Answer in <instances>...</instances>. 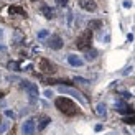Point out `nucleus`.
Listing matches in <instances>:
<instances>
[{"mask_svg": "<svg viewBox=\"0 0 135 135\" xmlns=\"http://www.w3.org/2000/svg\"><path fill=\"white\" fill-rule=\"evenodd\" d=\"M127 40H129V41H133V35H132V33H129V35H127Z\"/></svg>", "mask_w": 135, "mask_h": 135, "instance_id": "29", "label": "nucleus"}, {"mask_svg": "<svg viewBox=\"0 0 135 135\" xmlns=\"http://www.w3.org/2000/svg\"><path fill=\"white\" fill-rule=\"evenodd\" d=\"M74 83H79V84H84V86H87V84H91V81H89V79H84V78H79V76H76V78H74Z\"/></svg>", "mask_w": 135, "mask_h": 135, "instance_id": "18", "label": "nucleus"}, {"mask_svg": "<svg viewBox=\"0 0 135 135\" xmlns=\"http://www.w3.org/2000/svg\"><path fill=\"white\" fill-rule=\"evenodd\" d=\"M55 2H56V3H58L59 7H64V5L68 3V0H55Z\"/></svg>", "mask_w": 135, "mask_h": 135, "instance_id": "26", "label": "nucleus"}, {"mask_svg": "<svg viewBox=\"0 0 135 135\" xmlns=\"http://www.w3.org/2000/svg\"><path fill=\"white\" fill-rule=\"evenodd\" d=\"M15 43L17 45H22V43H25V35L20 30H17L15 31Z\"/></svg>", "mask_w": 135, "mask_h": 135, "instance_id": "16", "label": "nucleus"}, {"mask_svg": "<svg viewBox=\"0 0 135 135\" xmlns=\"http://www.w3.org/2000/svg\"><path fill=\"white\" fill-rule=\"evenodd\" d=\"M2 50H3V46H0V51H2Z\"/></svg>", "mask_w": 135, "mask_h": 135, "instance_id": "33", "label": "nucleus"}, {"mask_svg": "<svg viewBox=\"0 0 135 135\" xmlns=\"http://www.w3.org/2000/svg\"><path fill=\"white\" fill-rule=\"evenodd\" d=\"M8 127H10V122H7V120H3V122H0V135L5 133L7 130H8Z\"/></svg>", "mask_w": 135, "mask_h": 135, "instance_id": "17", "label": "nucleus"}, {"mask_svg": "<svg viewBox=\"0 0 135 135\" xmlns=\"http://www.w3.org/2000/svg\"><path fill=\"white\" fill-rule=\"evenodd\" d=\"M122 5L125 7V8H132V2H130V0H125V2H122Z\"/></svg>", "mask_w": 135, "mask_h": 135, "instance_id": "25", "label": "nucleus"}, {"mask_svg": "<svg viewBox=\"0 0 135 135\" xmlns=\"http://www.w3.org/2000/svg\"><path fill=\"white\" fill-rule=\"evenodd\" d=\"M58 91L61 92V94H64V96H73V97H76L79 102H81V104H84V105L87 104V99H86V97H84L79 91L73 89L71 86H59V87H58Z\"/></svg>", "mask_w": 135, "mask_h": 135, "instance_id": "3", "label": "nucleus"}, {"mask_svg": "<svg viewBox=\"0 0 135 135\" xmlns=\"http://www.w3.org/2000/svg\"><path fill=\"white\" fill-rule=\"evenodd\" d=\"M22 87L26 91V94H28L30 102L35 104L36 99H38V86L33 84V83H30V81H22Z\"/></svg>", "mask_w": 135, "mask_h": 135, "instance_id": "4", "label": "nucleus"}, {"mask_svg": "<svg viewBox=\"0 0 135 135\" xmlns=\"http://www.w3.org/2000/svg\"><path fill=\"white\" fill-rule=\"evenodd\" d=\"M97 58V51L96 50H86V55H84V59L86 61H94V59Z\"/></svg>", "mask_w": 135, "mask_h": 135, "instance_id": "14", "label": "nucleus"}, {"mask_svg": "<svg viewBox=\"0 0 135 135\" xmlns=\"http://www.w3.org/2000/svg\"><path fill=\"white\" fill-rule=\"evenodd\" d=\"M89 26H91V28H92V26H94V28H99L100 22H89Z\"/></svg>", "mask_w": 135, "mask_h": 135, "instance_id": "23", "label": "nucleus"}, {"mask_svg": "<svg viewBox=\"0 0 135 135\" xmlns=\"http://www.w3.org/2000/svg\"><path fill=\"white\" fill-rule=\"evenodd\" d=\"M5 115L8 119H15V112H13V110H5Z\"/></svg>", "mask_w": 135, "mask_h": 135, "instance_id": "22", "label": "nucleus"}, {"mask_svg": "<svg viewBox=\"0 0 135 135\" xmlns=\"http://www.w3.org/2000/svg\"><path fill=\"white\" fill-rule=\"evenodd\" d=\"M40 12L45 15V18H48V20H53L56 17V12L55 8H51L50 5H46V3H41V7H40Z\"/></svg>", "mask_w": 135, "mask_h": 135, "instance_id": "10", "label": "nucleus"}, {"mask_svg": "<svg viewBox=\"0 0 135 135\" xmlns=\"http://www.w3.org/2000/svg\"><path fill=\"white\" fill-rule=\"evenodd\" d=\"M120 96H122V97L127 100V99H130V97H132V94H130V92H120Z\"/></svg>", "mask_w": 135, "mask_h": 135, "instance_id": "24", "label": "nucleus"}, {"mask_svg": "<svg viewBox=\"0 0 135 135\" xmlns=\"http://www.w3.org/2000/svg\"><path fill=\"white\" fill-rule=\"evenodd\" d=\"M115 110L119 114H129V115H133V109L125 102V100H115Z\"/></svg>", "mask_w": 135, "mask_h": 135, "instance_id": "7", "label": "nucleus"}, {"mask_svg": "<svg viewBox=\"0 0 135 135\" xmlns=\"http://www.w3.org/2000/svg\"><path fill=\"white\" fill-rule=\"evenodd\" d=\"M8 13L12 17H15V15H18V17H22V18H26L28 15H26V12L22 8V7H18V5H10L8 7Z\"/></svg>", "mask_w": 135, "mask_h": 135, "instance_id": "11", "label": "nucleus"}, {"mask_svg": "<svg viewBox=\"0 0 135 135\" xmlns=\"http://www.w3.org/2000/svg\"><path fill=\"white\" fill-rule=\"evenodd\" d=\"M94 130H96V132H100V130H102V125H100V124H97L96 127H94Z\"/></svg>", "mask_w": 135, "mask_h": 135, "instance_id": "28", "label": "nucleus"}, {"mask_svg": "<svg viewBox=\"0 0 135 135\" xmlns=\"http://www.w3.org/2000/svg\"><path fill=\"white\" fill-rule=\"evenodd\" d=\"M40 69H41L43 73H51V74H53V73L56 71V66L53 64L50 59L41 58V59H40Z\"/></svg>", "mask_w": 135, "mask_h": 135, "instance_id": "8", "label": "nucleus"}, {"mask_svg": "<svg viewBox=\"0 0 135 135\" xmlns=\"http://www.w3.org/2000/svg\"><path fill=\"white\" fill-rule=\"evenodd\" d=\"M2 38H3V30L0 28V40H2Z\"/></svg>", "mask_w": 135, "mask_h": 135, "instance_id": "31", "label": "nucleus"}, {"mask_svg": "<svg viewBox=\"0 0 135 135\" xmlns=\"http://www.w3.org/2000/svg\"><path fill=\"white\" fill-rule=\"evenodd\" d=\"M91 41H92V31H91V30H84V31L76 38V48L86 51V50L91 48Z\"/></svg>", "mask_w": 135, "mask_h": 135, "instance_id": "2", "label": "nucleus"}, {"mask_svg": "<svg viewBox=\"0 0 135 135\" xmlns=\"http://www.w3.org/2000/svg\"><path fill=\"white\" fill-rule=\"evenodd\" d=\"M50 36V31L48 30H40L38 31V40H45V38H48Z\"/></svg>", "mask_w": 135, "mask_h": 135, "instance_id": "19", "label": "nucleus"}, {"mask_svg": "<svg viewBox=\"0 0 135 135\" xmlns=\"http://www.w3.org/2000/svg\"><path fill=\"white\" fill-rule=\"evenodd\" d=\"M50 124H51V119H50V117H41V119H40V124H38V130L46 129Z\"/></svg>", "mask_w": 135, "mask_h": 135, "instance_id": "15", "label": "nucleus"}, {"mask_svg": "<svg viewBox=\"0 0 135 135\" xmlns=\"http://www.w3.org/2000/svg\"><path fill=\"white\" fill-rule=\"evenodd\" d=\"M109 135H115V133H109Z\"/></svg>", "mask_w": 135, "mask_h": 135, "instance_id": "34", "label": "nucleus"}, {"mask_svg": "<svg viewBox=\"0 0 135 135\" xmlns=\"http://www.w3.org/2000/svg\"><path fill=\"white\" fill-rule=\"evenodd\" d=\"M36 130V125H35V119H26L23 125H22V132L23 135H33Z\"/></svg>", "mask_w": 135, "mask_h": 135, "instance_id": "6", "label": "nucleus"}, {"mask_svg": "<svg viewBox=\"0 0 135 135\" xmlns=\"http://www.w3.org/2000/svg\"><path fill=\"white\" fill-rule=\"evenodd\" d=\"M46 45H48L51 50H61L63 48V38L59 35H51L48 38V41H46Z\"/></svg>", "mask_w": 135, "mask_h": 135, "instance_id": "5", "label": "nucleus"}, {"mask_svg": "<svg viewBox=\"0 0 135 135\" xmlns=\"http://www.w3.org/2000/svg\"><path fill=\"white\" fill-rule=\"evenodd\" d=\"M96 114H97L99 117H105V115H107V105L102 104V102L97 104V107H96Z\"/></svg>", "mask_w": 135, "mask_h": 135, "instance_id": "13", "label": "nucleus"}, {"mask_svg": "<svg viewBox=\"0 0 135 135\" xmlns=\"http://www.w3.org/2000/svg\"><path fill=\"white\" fill-rule=\"evenodd\" d=\"M55 107H56L59 112H63L64 115H69V117L76 115V114L79 112V109L76 107V104H74L71 99H68V97H58L55 100Z\"/></svg>", "mask_w": 135, "mask_h": 135, "instance_id": "1", "label": "nucleus"}, {"mask_svg": "<svg viewBox=\"0 0 135 135\" xmlns=\"http://www.w3.org/2000/svg\"><path fill=\"white\" fill-rule=\"evenodd\" d=\"M8 68H10L12 71H22V69H20V64H18L17 61H10V63H8Z\"/></svg>", "mask_w": 135, "mask_h": 135, "instance_id": "20", "label": "nucleus"}, {"mask_svg": "<svg viewBox=\"0 0 135 135\" xmlns=\"http://www.w3.org/2000/svg\"><path fill=\"white\" fill-rule=\"evenodd\" d=\"M129 73H132V66H130V68H127V69L124 71V74H129Z\"/></svg>", "mask_w": 135, "mask_h": 135, "instance_id": "30", "label": "nucleus"}, {"mask_svg": "<svg viewBox=\"0 0 135 135\" xmlns=\"http://www.w3.org/2000/svg\"><path fill=\"white\" fill-rule=\"evenodd\" d=\"M78 3H79L81 8L86 10V12H96L97 10L96 0H78Z\"/></svg>", "mask_w": 135, "mask_h": 135, "instance_id": "9", "label": "nucleus"}, {"mask_svg": "<svg viewBox=\"0 0 135 135\" xmlns=\"http://www.w3.org/2000/svg\"><path fill=\"white\" fill-rule=\"evenodd\" d=\"M68 63H69L71 66H74V68H81L84 64V61L79 56H76V55H69V56H68Z\"/></svg>", "mask_w": 135, "mask_h": 135, "instance_id": "12", "label": "nucleus"}, {"mask_svg": "<svg viewBox=\"0 0 135 135\" xmlns=\"http://www.w3.org/2000/svg\"><path fill=\"white\" fill-rule=\"evenodd\" d=\"M51 96H53V91L46 89V91H45V97H51Z\"/></svg>", "mask_w": 135, "mask_h": 135, "instance_id": "27", "label": "nucleus"}, {"mask_svg": "<svg viewBox=\"0 0 135 135\" xmlns=\"http://www.w3.org/2000/svg\"><path fill=\"white\" fill-rule=\"evenodd\" d=\"M31 2H36V0H31Z\"/></svg>", "mask_w": 135, "mask_h": 135, "instance_id": "35", "label": "nucleus"}, {"mask_svg": "<svg viewBox=\"0 0 135 135\" xmlns=\"http://www.w3.org/2000/svg\"><path fill=\"white\" fill-rule=\"evenodd\" d=\"M0 97H3V92L2 91H0Z\"/></svg>", "mask_w": 135, "mask_h": 135, "instance_id": "32", "label": "nucleus"}, {"mask_svg": "<svg viewBox=\"0 0 135 135\" xmlns=\"http://www.w3.org/2000/svg\"><path fill=\"white\" fill-rule=\"evenodd\" d=\"M124 122H125L127 125H133V115H130V117H125V119H124Z\"/></svg>", "mask_w": 135, "mask_h": 135, "instance_id": "21", "label": "nucleus"}]
</instances>
